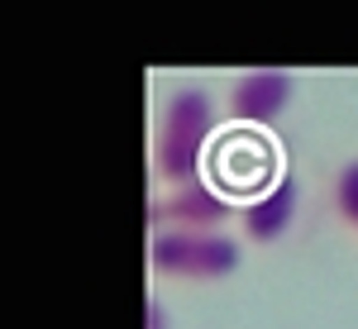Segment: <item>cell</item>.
Instances as JSON below:
<instances>
[{
  "instance_id": "277c9868",
  "label": "cell",
  "mask_w": 358,
  "mask_h": 329,
  "mask_svg": "<svg viewBox=\"0 0 358 329\" xmlns=\"http://www.w3.org/2000/svg\"><path fill=\"white\" fill-rule=\"evenodd\" d=\"M292 101V72L287 67H248L229 86V115L234 124H273Z\"/></svg>"
},
{
  "instance_id": "8992f818",
  "label": "cell",
  "mask_w": 358,
  "mask_h": 329,
  "mask_svg": "<svg viewBox=\"0 0 358 329\" xmlns=\"http://www.w3.org/2000/svg\"><path fill=\"white\" fill-rule=\"evenodd\" d=\"M334 210L344 224H354L358 229V158L354 163L339 167V177H334Z\"/></svg>"
},
{
  "instance_id": "52a82bcc",
  "label": "cell",
  "mask_w": 358,
  "mask_h": 329,
  "mask_svg": "<svg viewBox=\"0 0 358 329\" xmlns=\"http://www.w3.org/2000/svg\"><path fill=\"white\" fill-rule=\"evenodd\" d=\"M143 329H172V325H167V305L158 301V296L143 301Z\"/></svg>"
},
{
  "instance_id": "7a4b0ae2",
  "label": "cell",
  "mask_w": 358,
  "mask_h": 329,
  "mask_svg": "<svg viewBox=\"0 0 358 329\" xmlns=\"http://www.w3.org/2000/svg\"><path fill=\"white\" fill-rule=\"evenodd\" d=\"M148 268L158 277H177V282H220L239 268V239L163 229L148 239Z\"/></svg>"
},
{
  "instance_id": "6da1fadb",
  "label": "cell",
  "mask_w": 358,
  "mask_h": 329,
  "mask_svg": "<svg viewBox=\"0 0 358 329\" xmlns=\"http://www.w3.org/2000/svg\"><path fill=\"white\" fill-rule=\"evenodd\" d=\"M210 134H215V101L201 86H177L163 101L158 134H153V172H158V182H167V187L201 182Z\"/></svg>"
},
{
  "instance_id": "5b68a950",
  "label": "cell",
  "mask_w": 358,
  "mask_h": 329,
  "mask_svg": "<svg viewBox=\"0 0 358 329\" xmlns=\"http://www.w3.org/2000/svg\"><path fill=\"white\" fill-rule=\"evenodd\" d=\"M296 205H301V191H296V177H277L263 196H253L244 210H239V229H244L248 244H277L292 219H296Z\"/></svg>"
},
{
  "instance_id": "3957f363",
  "label": "cell",
  "mask_w": 358,
  "mask_h": 329,
  "mask_svg": "<svg viewBox=\"0 0 358 329\" xmlns=\"http://www.w3.org/2000/svg\"><path fill=\"white\" fill-rule=\"evenodd\" d=\"M234 219V205L224 200V191H215L210 182H187L172 187L163 200L148 205V224L153 234L163 229H187V234H224V224Z\"/></svg>"
}]
</instances>
